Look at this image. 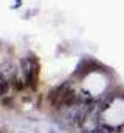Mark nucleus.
Masks as SVG:
<instances>
[{
    "instance_id": "nucleus-1",
    "label": "nucleus",
    "mask_w": 124,
    "mask_h": 133,
    "mask_svg": "<svg viewBox=\"0 0 124 133\" xmlns=\"http://www.w3.org/2000/svg\"><path fill=\"white\" fill-rule=\"evenodd\" d=\"M37 77H39V64L36 59H30V65L27 68V84L31 88L36 87Z\"/></svg>"
},
{
    "instance_id": "nucleus-2",
    "label": "nucleus",
    "mask_w": 124,
    "mask_h": 133,
    "mask_svg": "<svg viewBox=\"0 0 124 133\" xmlns=\"http://www.w3.org/2000/svg\"><path fill=\"white\" fill-rule=\"evenodd\" d=\"M78 99V95H76V91L75 90H70V88H65V91H64V95H62V101H61V107H70V105H73L75 102Z\"/></svg>"
},
{
    "instance_id": "nucleus-3",
    "label": "nucleus",
    "mask_w": 124,
    "mask_h": 133,
    "mask_svg": "<svg viewBox=\"0 0 124 133\" xmlns=\"http://www.w3.org/2000/svg\"><path fill=\"white\" fill-rule=\"evenodd\" d=\"M8 90H9V84L5 82V81H2L0 82V96H5L8 93Z\"/></svg>"
},
{
    "instance_id": "nucleus-4",
    "label": "nucleus",
    "mask_w": 124,
    "mask_h": 133,
    "mask_svg": "<svg viewBox=\"0 0 124 133\" xmlns=\"http://www.w3.org/2000/svg\"><path fill=\"white\" fill-rule=\"evenodd\" d=\"M92 133H110V129H107V127H98V129L93 130Z\"/></svg>"
}]
</instances>
